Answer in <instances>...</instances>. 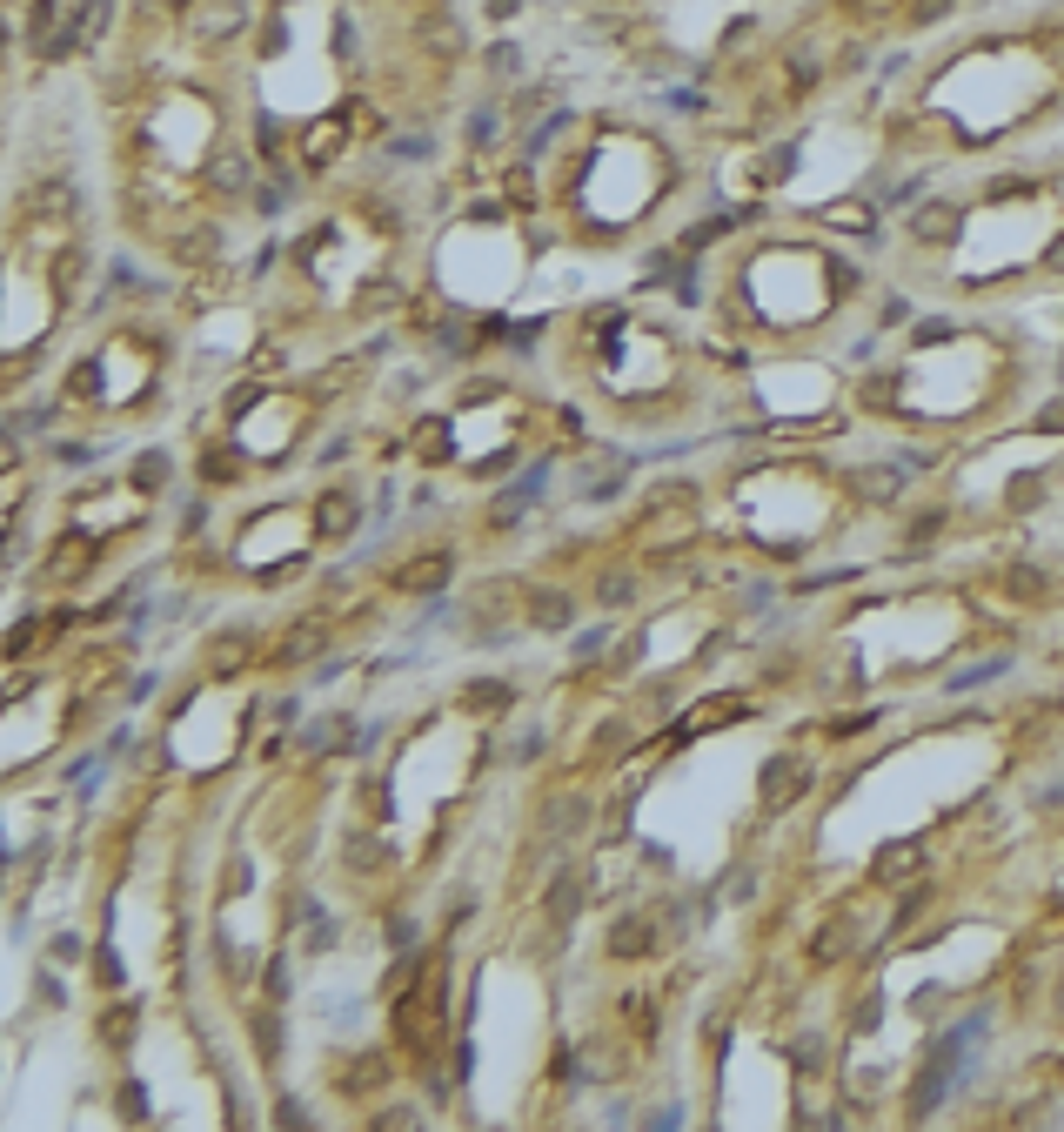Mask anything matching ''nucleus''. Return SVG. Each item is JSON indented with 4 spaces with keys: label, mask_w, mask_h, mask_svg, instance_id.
Segmentation results:
<instances>
[{
    "label": "nucleus",
    "mask_w": 1064,
    "mask_h": 1132,
    "mask_svg": "<svg viewBox=\"0 0 1064 1132\" xmlns=\"http://www.w3.org/2000/svg\"><path fill=\"white\" fill-rule=\"evenodd\" d=\"M449 569H455V564H449V557H415V564L402 569L396 583H402V590H408V596H442V583H449Z\"/></svg>",
    "instance_id": "nucleus-1"
},
{
    "label": "nucleus",
    "mask_w": 1064,
    "mask_h": 1132,
    "mask_svg": "<svg viewBox=\"0 0 1064 1132\" xmlns=\"http://www.w3.org/2000/svg\"><path fill=\"white\" fill-rule=\"evenodd\" d=\"M315 530H322V537H349V530H355V496H349V489H328V496L315 503Z\"/></svg>",
    "instance_id": "nucleus-2"
},
{
    "label": "nucleus",
    "mask_w": 1064,
    "mask_h": 1132,
    "mask_svg": "<svg viewBox=\"0 0 1064 1132\" xmlns=\"http://www.w3.org/2000/svg\"><path fill=\"white\" fill-rule=\"evenodd\" d=\"M569 617H576V603H569L562 590H530V623L535 630H569Z\"/></svg>",
    "instance_id": "nucleus-3"
},
{
    "label": "nucleus",
    "mask_w": 1064,
    "mask_h": 1132,
    "mask_svg": "<svg viewBox=\"0 0 1064 1132\" xmlns=\"http://www.w3.org/2000/svg\"><path fill=\"white\" fill-rule=\"evenodd\" d=\"M509 698H516V691H509L503 677H476V684L462 691V710H476V717H496V710H509Z\"/></svg>",
    "instance_id": "nucleus-4"
},
{
    "label": "nucleus",
    "mask_w": 1064,
    "mask_h": 1132,
    "mask_svg": "<svg viewBox=\"0 0 1064 1132\" xmlns=\"http://www.w3.org/2000/svg\"><path fill=\"white\" fill-rule=\"evenodd\" d=\"M382 1079H389V1052H362V1059H349V1072H342L349 1093H376Z\"/></svg>",
    "instance_id": "nucleus-5"
},
{
    "label": "nucleus",
    "mask_w": 1064,
    "mask_h": 1132,
    "mask_svg": "<svg viewBox=\"0 0 1064 1132\" xmlns=\"http://www.w3.org/2000/svg\"><path fill=\"white\" fill-rule=\"evenodd\" d=\"M583 825H589V804H583V798H556V811H542V831H556V838H562V831H583Z\"/></svg>",
    "instance_id": "nucleus-6"
},
{
    "label": "nucleus",
    "mask_w": 1064,
    "mask_h": 1132,
    "mask_svg": "<svg viewBox=\"0 0 1064 1132\" xmlns=\"http://www.w3.org/2000/svg\"><path fill=\"white\" fill-rule=\"evenodd\" d=\"M342 135H349V121H342V115H328V121H322V128H315V135L301 142V147H308V161L322 168V161H328V154L342 147Z\"/></svg>",
    "instance_id": "nucleus-7"
},
{
    "label": "nucleus",
    "mask_w": 1064,
    "mask_h": 1132,
    "mask_svg": "<svg viewBox=\"0 0 1064 1132\" xmlns=\"http://www.w3.org/2000/svg\"><path fill=\"white\" fill-rule=\"evenodd\" d=\"M576 905H583V884H576V871H562V878L549 884V918L562 925V918H576Z\"/></svg>",
    "instance_id": "nucleus-8"
},
{
    "label": "nucleus",
    "mask_w": 1064,
    "mask_h": 1132,
    "mask_svg": "<svg viewBox=\"0 0 1064 1132\" xmlns=\"http://www.w3.org/2000/svg\"><path fill=\"white\" fill-rule=\"evenodd\" d=\"M610 952H616V959H636V952H650V925H643V918H623V925L610 932Z\"/></svg>",
    "instance_id": "nucleus-9"
},
{
    "label": "nucleus",
    "mask_w": 1064,
    "mask_h": 1132,
    "mask_svg": "<svg viewBox=\"0 0 1064 1132\" xmlns=\"http://www.w3.org/2000/svg\"><path fill=\"white\" fill-rule=\"evenodd\" d=\"M342 730H349V724H342V717H315V724H308V730H301V750H308V757H322V750H328V744H335V737H342Z\"/></svg>",
    "instance_id": "nucleus-10"
},
{
    "label": "nucleus",
    "mask_w": 1064,
    "mask_h": 1132,
    "mask_svg": "<svg viewBox=\"0 0 1064 1132\" xmlns=\"http://www.w3.org/2000/svg\"><path fill=\"white\" fill-rule=\"evenodd\" d=\"M201 476H208V483H235V476H242V456H235V449H208V456H201Z\"/></svg>",
    "instance_id": "nucleus-11"
},
{
    "label": "nucleus",
    "mask_w": 1064,
    "mask_h": 1132,
    "mask_svg": "<svg viewBox=\"0 0 1064 1132\" xmlns=\"http://www.w3.org/2000/svg\"><path fill=\"white\" fill-rule=\"evenodd\" d=\"M161 476H168V456H161V449H147V456L134 462V489H161Z\"/></svg>",
    "instance_id": "nucleus-12"
},
{
    "label": "nucleus",
    "mask_w": 1064,
    "mask_h": 1132,
    "mask_svg": "<svg viewBox=\"0 0 1064 1132\" xmlns=\"http://www.w3.org/2000/svg\"><path fill=\"white\" fill-rule=\"evenodd\" d=\"M195 27H208V34H235V27H242V7H215V13H195Z\"/></svg>",
    "instance_id": "nucleus-13"
},
{
    "label": "nucleus",
    "mask_w": 1064,
    "mask_h": 1132,
    "mask_svg": "<svg viewBox=\"0 0 1064 1132\" xmlns=\"http://www.w3.org/2000/svg\"><path fill=\"white\" fill-rule=\"evenodd\" d=\"M322 650V623H301V630H288V657H315Z\"/></svg>",
    "instance_id": "nucleus-14"
},
{
    "label": "nucleus",
    "mask_w": 1064,
    "mask_h": 1132,
    "mask_svg": "<svg viewBox=\"0 0 1064 1132\" xmlns=\"http://www.w3.org/2000/svg\"><path fill=\"white\" fill-rule=\"evenodd\" d=\"M101 1039H108V1045H128V1039H134V1012H128V1005H121V1012H108Z\"/></svg>",
    "instance_id": "nucleus-15"
},
{
    "label": "nucleus",
    "mask_w": 1064,
    "mask_h": 1132,
    "mask_svg": "<svg viewBox=\"0 0 1064 1132\" xmlns=\"http://www.w3.org/2000/svg\"><path fill=\"white\" fill-rule=\"evenodd\" d=\"M81 564H88V543H61L54 550V576H74Z\"/></svg>",
    "instance_id": "nucleus-16"
},
{
    "label": "nucleus",
    "mask_w": 1064,
    "mask_h": 1132,
    "mask_svg": "<svg viewBox=\"0 0 1064 1132\" xmlns=\"http://www.w3.org/2000/svg\"><path fill=\"white\" fill-rule=\"evenodd\" d=\"M255 1039H262V1052H268V1059L281 1052V1025H274V1012H255Z\"/></svg>",
    "instance_id": "nucleus-17"
},
{
    "label": "nucleus",
    "mask_w": 1064,
    "mask_h": 1132,
    "mask_svg": "<svg viewBox=\"0 0 1064 1132\" xmlns=\"http://www.w3.org/2000/svg\"><path fill=\"white\" fill-rule=\"evenodd\" d=\"M215 181H221V188H242V181H248L242 154H221V161H215Z\"/></svg>",
    "instance_id": "nucleus-18"
},
{
    "label": "nucleus",
    "mask_w": 1064,
    "mask_h": 1132,
    "mask_svg": "<svg viewBox=\"0 0 1064 1132\" xmlns=\"http://www.w3.org/2000/svg\"><path fill=\"white\" fill-rule=\"evenodd\" d=\"M1004 583H1011V590H1018V596H1045V576H1038V569H1025V564L1011 569V576H1004Z\"/></svg>",
    "instance_id": "nucleus-19"
},
{
    "label": "nucleus",
    "mask_w": 1064,
    "mask_h": 1132,
    "mask_svg": "<svg viewBox=\"0 0 1064 1132\" xmlns=\"http://www.w3.org/2000/svg\"><path fill=\"white\" fill-rule=\"evenodd\" d=\"M422 456H428V462H442V456H449V435H442V423H422Z\"/></svg>",
    "instance_id": "nucleus-20"
},
{
    "label": "nucleus",
    "mask_w": 1064,
    "mask_h": 1132,
    "mask_svg": "<svg viewBox=\"0 0 1064 1132\" xmlns=\"http://www.w3.org/2000/svg\"><path fill=\"white\" fill-rule=\"evenodd\" d=\"M569 657H576V664H596V657H603V630H589V637H576V644H569Z\"/></svg>",
    "instance_id": "nucleus-21"
},
{
    "label": "nucleus",
    "mask_w": 1064,
    "mask_h": 1132,
    "mask_svg": "<svg viewBox=\"0 0 1064 1132\" xmlns=\"http://www.w3.org/2000/svg\"><path fill=\"white\" fill-rule=\"evenodd\" d=\"M242 657H248V650H242V637H221V650H215V664H208V671H235Z\"/></svg>",
    "instance_id": "nucleus-22"
},
{
    "label": "nucleus",
    "mask_w": 1064,
    "mask_h": 1132,
    "mask_svg": "<svg viewBox=\"0 0 1064 1132\" xmlns=\"http://www.w3.org/2000/svg\"><path fill=\"white\" fill-rule=\"evenodd\" d=\"M389 945H402V952H408V945H422V932H415L408 918H389Z\"/></svg>",
    "instance_id": "nucleus-23"
},
{
    "label": "nucleus",
    "mask_w": 1064,
    "mask_h": 1132,
    "mask_svg": "<svg viewBox=\"0 0 1064 1132\" xmlns=\"http://www.w3.org/2000/svg\"><path fill=\"white\" fill-rule=\"evenodd\" d=\"M630 590H636V583H630V576H610V583H603V603H623V596H630Z\"/></svg>",
    "instance_id": "nucleus-24"
},
{
    "label": "nucleus",
    "mask_w": 1064,
    "mask_h": 1132,
    "mask_svg": "<svg viewBox=\"0 0 1064 1132\" xmlns=\"http://www.w3.org/2000/svg\"><path fill=\"white\" fill-rule=\"evenodd\" d=\"M1058 1018H1064V986H1058Z\"/></svg>",
    "instance_id": "nucleus-25"
}]
</instances>
